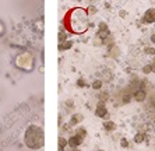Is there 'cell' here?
Returning a JSON list of instances; mask_svg holds the SVG:
<instances>
[{
  "mask_svg": "<svg viewBox=\"0 0 155 151\" xmlns=\"http://www.w3.org/2000/svg\"><path fill=\"white\" fill-rule=\"evenodd\" d=\"M63 24L66 29H69L71 34H83L88 28V13L87 9L83 7H74L67 11L64 16Z\"/></svg>",
  "mask_w": 155,
  "mask_h": 151,
  "instance_id": "1",
  "label": "cell"
},
{
  "mask_svg": "<svg viewBox=\"0 0 155 151\" xmlns=\"http://www.w3.org/2000/svg\"><path fill=\"white\" fill-rule=\"evenodd\" d=\"M25 144L28 148H32V150H38L43 147L45 136H43V130L39 126H35V124L28 126L27 132H25Z\"/></svg>",
  "mask_w": 155,
  "mask_h": 151,
  "instance_id": "2",
  "label": "cell"
},
{
  "mask_svg": "<svg viewBox=\"0 0 155 151\" xmlns=\"http://www.w3.org/2000/svg\"><path fill=\"white\" fill-rule=\"evenodd\" d=\"M16 65L17 67H20V69H22V70H31L32 66H34V58H32L31 53H28V52H25V53H21L17 56L16 59Z\"/></svg>",
  "mask_w": 155,
  "mask_h": 151,
  "instance_id": "3",
  "label": "cell"
},
{
  "mask_svg": "<svg viewBox=\"0 0 155 151\" xmlns=\"http://www.w3.org/2000/svg\"><path fill=\"white\" fill-rule=\"evenodd\" d=\"M143 21L145 24H154L155 22V9L154 7H151L148 10L144 13V16H143Z\"/></svg>",
  "mask_w": 155,
  "mask_h": 151,
  "instance_id": "4",
  "label": "cell"
},
{
  "mask_svg": "<svg viewBox=\"0 0 155 151\" xmlns=\"http://www.w3.org/2000/svg\"><path fill=\"white\" fill-rule=\"evenodd\" d=\"M83 140H84V139H81L80 136L75 134V136H71L69 140H67V144H69L71 148H77V147H78L81 143H83Z\"/></svg>",
  "mask_w": 155,
  "mask_h": 151,
  "instance_id": "5",
  "label": "cell"
},
{
  "mask_svg": "<svg viewBox=\"0 0 155 151\" xmlns=\"http://www.w3.org/2000/svg\"><path fill=\"white\" fill-rule=\"evenodd\" d=\"M147 97V92L144 90H137V91L134 92V99L137 101V102H143Z\"/></svg>",
  "mask_w": 155,
  "mask_h": 151,
  "instance_id": "6",
  "label": "cell"
},
{
  "mask_svg": "<svg viewBox=\"0 0 155 151\" xmlns=\"http://www.w3.org/2000/svg\"><path fill=\"white\" fill-rule=\"evenodd\" d=\"M95 113L96 116H99V118H108V109L105 108V105H98Z\"/></svg>",
  "mask_w": 155,
  "mask_h": 151,
  "instance_id": "7",
  "label": "cell"
},
{
  "mask_svg": "<svg viewBox=\"0 0 155 151\" xmlns=\"http://www.w3.org/2000/svg\"><path fill=\"white\" fill-rule=\"evenodd\" d=\"M103 129L106 130V132H115V130H116V124L113 123L112 120H106V122L103 123Z\"/></svg>",
  "mask_w": 155,
  "mask_h": 151,
  "instance_id": "8",
  "label": "cell"
},
{
  "mask_svg": "<svg viewBox=\"0 0 155 151\" xmlns=\"http://www.w3.org/2000/svg\"><path fill=\"white\" fill-rule=\"evenodd\" d=\"M81 120H83V115H80V113L73 115V116H71V120H70V126H74V124L80 123Z\"/></svg>",
  "mask_w": 155,
  "mask_h": 151,
  "instance_id": "9",
  "label": "cell"
},
{
  "mask_svg": "<svg viewBox=\"0 0 155 151\" xmlns=\"http://www.w3.org/2000/svg\"><path fill=\"white\" fill-rule=\"evenodd\" d=\"M71 45H73V41H64V43H60L59 45V49L60 50H67V49L71 48Z\"/></svg>",
  "mask_w": 155,
  "mask_h": 151,
  "instance_id": "10",
  "label": "cell"
},
{
  "mask_svg": "<svg viewBox=\"0 0 155 151\" xmlns=\"http://www.w3.org/2000/svg\"><path fill=\"white\" fill-rule=\"evenodd\" d=\"M98 37L101 38V39H106V38L109 37V29H99Z\"/></svg>",
  "mask_w": 155,
  "mask_h": 151,
  "instance_id": "11",
  "label": "cell"
},
{
  "mask_svg": "<svg viewBox=\"0 0 155 151\" xmlns=\"http://www.w3.org/2000/svg\"><path fill=\"white\" fill-rule=\"evenodd\" d=\"M143 141H144V134H143V133H138V134L134 136V143L140 144V143H143Z\"/></svg>",
  "mask_w": 155,
  "mask_h": 151,
  "instance_id": "12",
  "label": "cell"
},
{
  "mask_svg": "<svg viewBox=\"0 0 155 151\" xmlns=\"http://www.w3.org/2000/svg\"><path fill=\"white\" fill-rule=\"evenodd\" d=\"M66 146H67V140L63 139V137H59V148L64 150V147H66Z\"/></svg>",
  "mask_w": 155,
  "mask_h": 151,
  "instance_id": "13",
  "label": "cell"
},
{
  "mask_svg": "<svg viewBox=\"0 0 155 151\" xmlns=\"http://www.w3.org/2000/svg\"><path fill=\"white\" fill-rule=\"evenodd\" d=\"M101 87H102V81L101 80H95L94 83H92V88H94V90H99Z\"/></svg>",
  "mask_w": 155,
  "mask_h": 151,
  "instance_id": "14",
  "label": "cell"
},
{
  "mask_svg": "<svg viewBox=\"0 0 155 151\" xmlns=\"http://www.w3.org/2000/svg\"><path fill=\"white\" fill-rule=\"evenodd\" d=\"M77 136H80L81 139H84V137L87 136V130L84 129V127H80V129H78V132H77Z\"/></svg>",
  "mask_w": 155,
  "mask_h": 151,
  "instance_id": "15",
  "label": "cell"
},
{
  "mask_svg": "<svg viewBox=\"0 0 155 151\" xmlns=\"http://www.w3.org/2000/svg\"><path fill=\"white\" fill-rule=\"evenodd\" d=\"M143 73H144V74H150V73H152V70H151V65H145L144 67H143Z\"/></svg>",
  "mask_w": 155,
  "mask_h": 151,
  "instance_id": "16",
  "label": "cell"
},
{
  "mask_svg": "<svg viewBox=\"0 0 155 151\" xmlns=\"http://www.w3.org/2000/svg\"><path fill=\"white\" fill-rule=\"evenodd\" d=\"M145 53L147 55H154L155 56V48H145Z\"/></svg>",
  "mask_w": 155,
  "mask_h": 151,
  "instance_id": "17",
  "label": "cell"
},
{
  "mask_svg": "<svg viewBox=\"0 0 155 151\" xmlns=\"http://www.w3.org/2000/svg\"><path fill=\"white\" fill-rule=\"evenodd\" d=\"M64 39H66V35H64L63 32H60V34H59V42H60V43H63V42H64Z\"/></svg>",
  "mask_w": 155,
  "mask_h": 151,
  "instance_id": "18",
  "label": "cell"
},
{
  "mask_svg": "<svg viewBox=\"0 0 155 151\" xmlns=\"http://www.w3.org/2000/svg\"><path fill=\"white\" fill-rule=\"evenodd\" d=\"M87 13H91V14H94V13H96V9L94 7V6H91L90 9H87Z\"/></svg>",
  "mask_w": 155,
  "mask_h": 151,
  "instance_id": "19",
  "label": "cell"
},
{
  "mask_svg": "<svg viewBox=\"0 0 155 151\" xmlns=\"http://www.w3.org/2000/svg\"><path fill=\"white\" fill-rule=\"evenodd\" d=\"M128 146V143H127V140H126V139H122V147H124V148H126V147Z\"/></svg>",
  "mask_w": 155,
  "mask_h": 151,
  "instance_id": "20",
  "label": "cell"
},
{
  "mask_svg": "<svg viewBox=\"0 0 155 151\" xmlns=\"http://www.w3.org/2000/svg\"><path fill=\"white\" fill-rule=\"evenodd\" d=\"M99 28H101V29H108V25L105 22H101V24H99Z\"/></svg>",
  "mask_w": 155,
  "mask_h": 151,
  "instance_id": "21",
  "label": "cell"
},
{
  "mask_svg": "<svg viewBox=\"0 0 155 151\" xmlns=\"http://www.w3.org/2000/svg\"><path fill=\"white\" fill-rule=\"evenodd\" d=\"M77 84H78V87H85L84 86V80H83V78H80V80L77 81Z\"/></svg>",
  "mask_w": 155,
  "mask_h": 151,
  "instance_id": "22",
  "label": "cell"
},
{
  "mask_svg": "<svg viewBox=\"0 0 155 151\" xmlns=\"http://www.w3.org/2000/svg\"><path fill=\"white\" fill-rule=\"evenodd\" d=\"M150 65H151V70H152V73H155V59H154L152 63H150Z\"/></svg>",
  "mask_w": 155,
  "mask_h": 151,
  "instance_id": "23",
  "label": "cell"
},
{
  "mask_svg": "<svg viewBox=\"0 0 155 151\" xmlns=\"http://www.w3.org/2000/svg\"><path fill=\"white\" fill-rule=\"evenodd\" d=\"M3 31H4V28H3V24H1V22H0V35H1V34H3Z\"/></svg>",
  "mask_w": 155,
  "mask_h": 151,
  "instance_id": "24",
  "label": "cell"
},
{
  "mask_svg": "<svg viewBox=\"0 0 155 151\" xmlns=\"http://www.w3.org/2000/svg\"><path fill=\"white\" fill-rule=\"evenodd\" d=\"M151 41H152V43H155V34H152V35H151Z\"/></svg>",
  "mask_w": 155,
  "mask_h": 151,
  "instance_id": "25",
  "label": "cell"
},
{
  "mask_svg": "<svg viewBox=\"0 0 155 151\" xmlns=\"http://www.w3.org/2000/svg\"><path fill=\"white\" fill-rule=\"evenodd\" d=\"M71 151H80V150H78V148H73V150H71Z\"/></svg>",
  "mask_w": 155,
  "mask_h": 151,
  "instance_id": "26",
  "label": "cell"
},
{
  "mask_svg": "<svg viewBox=\"0 0 155 151\" xmlns=\"http://www.w3.org/2000/svg\"><path fill=\"white\" fill-rule=\"evenodd\" d=\"M59 151H63V150H62V148H59Z\"/></svg>",
  "mask_w": 155,
  "mask_h": 151,
  "instance_id": "27",
  "label": "cell"
},
{
  "mask_svg": "<svg viewBox=\"0 0 155 151\" xmlns=\"http://www.w3.org/2000/svg\"><path fill=\"white\" fill-rule=\"evenodd\" d=\"M99 151H103V150H99Z\"/></svg>",
  "mask_w": 155,
  "mask_h": 151,
  "instance_id": "28",
  "label": "cell"
}]
</instances>
